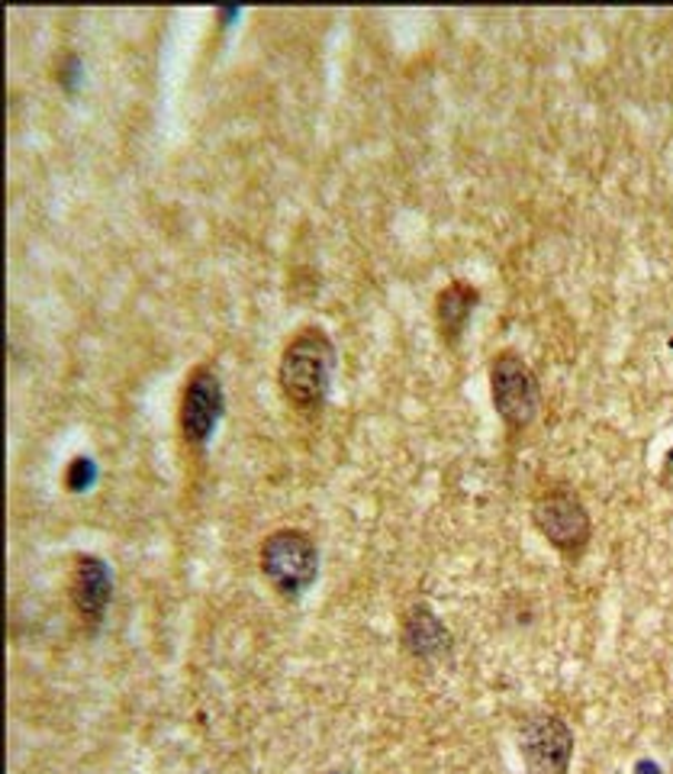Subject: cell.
I'll use <instances>...</instances> for the list:
<instances>
[{"label":"cell","instance_id":"5","mask_svg":"<svg viewBox=\"0 0 673 774\" xmlns=\"http://www.w3.org/2000/svg\"><path fill=\"white\" fill-rule=\"evenodd\" d=\"M519 752L528 774H567L574 758V733L557 713H535L522 723Z\"/></svg>","mask_w":673,"mask_h":774},{"label":"cell","instance_id":"7","mask_svg":"<svg viewBox=\"0 0 673 774\" xmlns=\"http://www.w3.org/2000/svg\"><path fill=\"white\" fill-rule=\"evenodd\" d=\"M71 604L78 610V617L85 623L97 626L103 610L110 607V594H113V575L110 565L97 556H78L71 568Z\"/></svg>","mask_w":673,"mask_h":774},{"label":"cell","instance_id":"11","mask_svg":"<svg viewBox=\"0 0 673 774\" xmlns=\"http://www.w3.org/2000/svg\"><path fill=\"white\" fill-rule=\"evenodd\" d=\"M635 774H661V768H657L654 762H639V768H635Z\"/></svg>","mask_w":673,"mask_h":774},{"label":"cell","instance_id":"8","mask_svg":"<svg viewBox=\"0 0 673 774\" xmlns=\"http://www.w3.org/2000/svg\"><path fill=\"white\" fill-rule=\"evenodd\" d=\"M403 646L413 658L438 662L452 651V633L428 604H416L403 617Z\"/></svg>","mask_w":673,"mask_h":774},{"label":"cell","instance_id":"2","mask_svg":"<svg viewBox=\"0 0 673 774\" xmlns=\"http://www.w3.org/2000/svg\"><path fill=\"white\" fill-rule=\"evenodd\" d=\"M489 398L509 433H522L538 420L542 384L516 349H499L489 359Z\"/></svg>","mask_w":673,"mask_h":774},{"label":"cell","instance_id":"10","mask_svg":"<svg viewBox=\"0 0 673 774\" xmlns=\"http://www.w3.org/2000/svg\"><path fill=\"white\" fill-rule=\"evenodd\" d=\"M93 462L91 459H75V462L68 464V474H65V484L71 488V491H88L93 484Z\"/></svg>","mask_w":673,"mask_h":774},{"label":"cell","instance_id":"6","mask_svg":"<svg viewBox=\"0 0 673 774\" xmlns=\"http://www.w3.org/2000/svg\"><path fill=\"white\" fill-rule=\"evenodd\" d=\"M222 410H226V391H222L219 374L210 365H197L187 374L181 394V417L178 420H181L184 439L194 449L207 445L219 427V420H222Z\"/></svg>","mask_w":673,"mask_h":774},{"label":"cell","instance_id":"4","mask_svg":"<svg viewBox=\"0 0 673 774\" xmlns=\"http://www.w3.org/2000/svg\"><path fill=\"white\" fill-rule=\"evenodd\" d=\"M532 523L561 556H581L593 536V520L571 488H551L535 497Z\"/></svg>","mask_w":673,"mask_h":774},{"label":"cell","instance_id":"1","mask_svg":"<svg viewBox=\"0 0 673 774\" xmlns=\"http://www.w3.org/2000/svg\"><path fill=\"white\" fill-rule=\"evenodd\" d=\"M338 349L333 336L323 326H304L294 333V340L284 345L280 365H277V384L287 403L297 410H316L323 406L333 374H336Z\"/></svg>","mask_w":673,"mask_h":774},{"label":"cell","instance_id":"9","mask_svg":"<svg viewBox=\"0 0 673 774\" xmlns=\"http://www.w3.org/2000/svg\"><path fill=\"white\" fill-rule=\"evenodd\" d=\"M477 304H481V291L471 281H452L435 294V330L445 345H458Z\"/></svg>","mask_w":673,"mask_h":774},{"label":"cell","instance_id":"12","mask_svg":"<svg viewBox=\"0 0 673 774\" xmlns=\"http://www.w3.org/2000/svg\"><path fill=\"white\" fill-rule=\"evenodd\" d=\"M329 774H345V772H329Z\"/></svg>","mask_w":673,"mask_h":774},{"label":"cell","instance_id":"3","mask_svg":"<svg viewBox=\"0 0 673 774\" xmlns=\"http://www.w3.org/2000/svg\"><path fill=\"white\" fill-rule=\"evenodd\" d=\"M319 571V552L304 529H275L261 542V575L284 597H300Z\"/></svg>","mask_w":673,"mask_h":774}]
</instances>
